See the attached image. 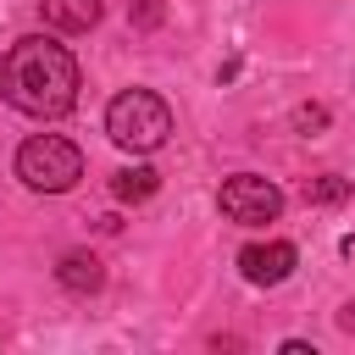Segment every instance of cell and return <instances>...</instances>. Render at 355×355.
<instances>
[{"instance_id":"obj_5","label":"cell","mask_w":355,"mask_h":355,"mask_svg":"<svg viewBox=\"0 0 355 355\" xmlns=\"http://www.w3.org/2000/svg\"><path fill=\"white\" fill-rule=\"evenodd\" d=\"M294 266H300V250H294L288 239H266V244H244V250H239V272H244V283H255V288L283 283Z\"/></svg>"},{"instance_id":"obj_4","label":"cell","mask_w":355,"mask_h":355,"mask_svg":"<svg viewBox=\"0 0 355 355\" xmlns=\"http://www.w3.org/2000/svg\"><path fill=\"white\" fill-rule=\"evenodd\" d=\"M216 205H222L227 222H239V227H261V222H277V211H283V189H277L272 178H261V172H239V178H227V183L216 189Z\"/></svg>"},{"instance_id":"obj_9","label":"cell","mask_w":355,"mask_h":355,"mask_svg":"<svg viewBox=\"0 0 355 355\" xmlns=\"http://www.w3.org/2000/svg\"><path fill=\"white\" fill-rule=\"evenodd\" d=\"M344 194H349V178H338V172H322V178L305 183V200L311 205H338Z\"/></svg>"},{"instance_id":"obj_7","label":"cell","mask_w":355,"mask_h":355,"mask_svg":"<svg viewBox=\"0 0 355 355\" xmlns=\"http://www.w3.org/2000/svg\"><path fill=\"white\" fill-rule=\"evenodd\" d=\"M55 277H61V288H72V294H94V288L105 283V266H100L89 250H72V255H61Z\"/></svg>"},{"instance_id":"obj_3","label":"cell","mask_w":355,"mask_h":355,"mask_svg":"<svg viewBox=\"0 0 355 355\" xmlns=\"http://www.w3.org/2000/svg\"><path fill=\"white\" fill-rule=\"evenodd\" d=\"M17 178L33 189V194H67L78 178H83V155L72 139L61 133H33L22 150H17Z\"/></svg>"},{"instance_id":"obj_2","label":"cell","mask_w":355,"mask_h":355,"mask_svg":"<svg viewBox=\"0 0 355 355\" xmlns=\"http://www.w3.org/2000/svg\"><path fill=\"white\" fill-rule=\"evenodd\" d=\"M105 133H111L122 150L144 155V150H161V144H166L172 111H166V100H161L155 89H122V94L105 105Z\"/></svg>"},{"instance_id":"obj_1","label":"cell","mask_w":355,"mask_h":355,"mask_svg":"<svg viewBox=\"0 0 355 355\" xmlns=\"http://www.w3.org/2000/svg\"><path fill=\"white\" fill-rule=\"evenodd\" d=\"M0 100L22 116H67L78 105V61L67 44L44 39V33H28L17 39L6 55H0Z\"/></svg>"},{"instance_id":"obj_6","label":"cell","mask_w":355,"mask_h":355,"mask_svg":"<svg viewBox=\"0 0 355 355\" xmlns=\"http://www.w3.org/2000/svg\"><path fill=\"white\" fill-rule=\"evenodd\" d=\"M100 0H39V17L55 28V33H89L100 22Z\"/></svg>"},{"instance_id":"obj_8","label":"cell","mask_w":355,"mask_h":355,"mask_svg":"<svg viewBox=\"0 0 355 355\" xmlns=\"http://www.w3.org/2000/svg\"><path fill=\"white\" fill-rule=\"evenodd\" d=\"M155 189H161V172H155V166H122V172L111 178V194H116V200H133V205L150 200Z\"/></svg>"},{"instance_id":"obj_10","label":"cell","mask_w":355,"mask_h":355,"mask_svg":"<svg viewBox=\"0 0 355 355\" xmlns=\"http://www.w3.org/2000/svg\"><path fill=\"white\" fill-rule=\"evenodd\" d=\"M338 322H344V327H355V305H344V316H338Z\"/></svg>"}]
</instances>
